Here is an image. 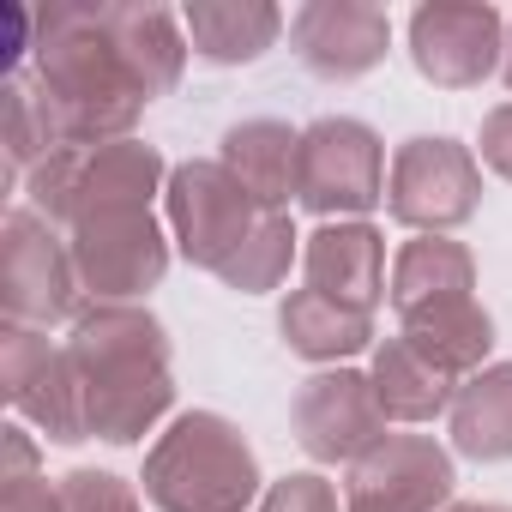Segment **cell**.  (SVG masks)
Listing matches in <instances>:
<instances>
[{"instance_id": "3", "label": "cell", "mask_w": 512, "mask_h": 512, "mask_svg": "<svg viewBox=\"0 0 512 512\" xmlns=\"http://www.w3.org/2000/svg\"><path fill=\"white\" fill-rule=\"evenodd\" d=\"M253 494H260L253 446L211 410L175 416L145 458V500L157 512H247Z\"/></svg>"}, {"instance_id": "5", "label": "cell", "mask_w": 512, "mask_h": 512, "mask_svg": "<svg viewBox=\"0 0 512 512\" xmlns=\"http://www.w3.org/2000/svg\"><path fill=\"white\" fill-rule=\"evenodd\" d=\"M163 199H169V229H175L181 253L193 266H205V272H223L235 260V247L266 217V205L253 199L223 163H181V169H169Z\"/></svg>"}, {"instance_id": "26", "label": "cell", "mask_w": 512, "mask_h": 512, "mask_svg": "<svg viewBox=\"0 0 512 512\" xmlns=\"http://www.w3.org/2000/svg\"><path fill=\"white\" fill-rule=\"evenodd\" d=\"M61 500L67 512H139V494L109 470H73L61 482Z\"/></svg>"}, {"instance_id": "14", "label": "cell", "mask_w": 512, "mask_h": 512, "mask_svg": "<svg viewBox=\"0 0 512 512\" xmlns=\"http://www.w3.org/2000/svg\"><path fill=\"white\" fill-rule=\"evenodd\" d=\"M290 37H296V55L320 79H362L386 55L392 25L368 0H308L290 25Z\"/></svg>"}, {"instance_id": "32", "label": "cell", "mask_w": 512, "mask_h": 512, "mask_svg": "<svg viewBox=\"0 0 512 512\" xmlns=\"http://www.w3.org/2000/svg\"><path fill=\"white\" fill-rule=\"evenodd\" d=\"M500 67H506V85H512V25H506V61Z\"/></svg>"}, {"instance_id": "21", "label": "cell", "mask_w": 512, "mask_h": 512, "mask_svg": "<svg viewBox=\"0 0 512 512\" xmlns=\"http://www.w3.org/2000/svg\"><path fill=\"white\" fill-rule=\"evenodd\" d=\"M476 290V260L446 241V235H422V241H404L398 266H392V308L410 314V308H428L440 296H470Z\"/></svg>"}, {"instance_id": "27", "label": "cell", "mask_w": 512, "mask_h": 512, "mask_svg": "<svg viewBox=\"0 0 512 512\" xmlns=\"http://www.w3.org/2000/svg\"><path fill=\"white\" fill-rule=\"evenodd\" d=\"M260 512H338V488L326 476H284L272 482Z\"/></svg>"}, {"instance_id": "1", "label": "cell", "mask_w": 512, "mask_h": 512, "mask_svg": "<svg viewBox=\"0 0 512 512\" xmlns=\"http://www.w3.org/2000/svg\"><path fill=\"white\" fill-rule=\"evenodd\" d=\"M37 97L55 121L61 145H115L151 103L145 79L133 73L127 49L115 43L109 7H73L49 0L37 7Z\"/></svg>"}, {"instance_id": "31", "label": "cell", "mask_w": 512, "mask_h": 512, "mask_svg": "<svg viewBox=\"0 0 512 512\" xmlns=\"http://www.w3.org/2000/svg\"><path fill=\"white\" fill-rule=\"evenodd\" d=\"M446 512H512V506H494V500H458V506H446Z\"/></svg>"}, {"instance_id": "8", "label": "cell", "mask_w": 512, "mask_h": 512, "mask_svg": "<svg viewBox=\"0 0 512 512\" xmlns=\"http://www.w3.org/2000/svg\"><path fill=\"white\" fill-rule=\"evenodd\" d=\"M482 199V169L458 139H404L392 157V181H386V205L404 229H458L470 223Z\"/></svg>"}, {"instance_id": "11", "label": "cell", "mask_w": 512, "mask_h": 512, "mask_svg": "<svg viewBox=\"0 0 512 512\" xmlns=\"http://www.w3.org/2000/svg\"><path fill=\"white\" fill-rule=\"evenodd\" d=\"M290 416H296V440L320 464H362L386 440V410H380L368 374H356V368H326V374L302 380Z\"/></svg>"}, {"instance_id": "9", "label": "cell", "mask_w": 512, "mask_h": 512, "mask_svg": "<svg viewBox=\"0 0 512 512\" xmlns=\"http://www.w3.org/2000/svg\"><path fill=\"white\" fill-rule=\"evenodd\" d=\"M73 272L91 296H139L151 290L163 272H169V235L163 223L151 217V205L139 211H103V217H85L73 229Z\"/></svg>"}, {"instance_id": "12", "label": "cell", "mask_w": 512, "mask_h": 512, "mask_svg": "<svg viewBox=\"0 0 512 512\" xmlns=\"http://www.w3.org/2000/svg\"><path fill=\"white\" fill-rule=\"evenodd\" d=\"M452 452L428 434H386L362 464H350L344 512H440L452 500Z\"/></svg>"}, {"instance_id": "29", "label": "cell", "mask_w": 512, "mask_h": 512, "mask_svg": "<svg viewBox=\"0 0 512 512\" xmlns=\"http://www.w3.org/2000/svg\"><path fill=\"white\" fill-rule=\"evenodd\" d=\"M482 163H488L500 181H512V103H500V109L482 121Z\"/></svg>"}, {"instance_id": "7", "label": "cell", "mask_w": 512, "mask_h": 512, "mask_svg": "<svg viewBox=\"0 0 512 512\" xmlns=\"http://www.w3.org/2000/svg\"><path fill=\"white\" fill-rule=\"evenodd\" d=\"M73 247L55 235V223L43 211H13L0 229V308L7 326H55L73 314Z\"/></svg>"}, {"instance_id": "13", "label": "cell", "mask_w": 512, "mask_h": 512, "mask_svg": "<svg viewBox=\"0 0 512 512\" xmlns=\"http://www.w3.org/2000/svg\"><path fill=\"white\" fill-rule=\"evenodd\" d=\"M410 55L422 67V79H434L446 91H470L494 73V61H506L500 13L488 0H428L410 19Z\"/></svg>"}, {"instance_id": "22", "label": "cell", "mask_w": 512, "mask_h": 512, "mask_svg": "<svg viewBox=\"0 0 512 512\" xmlns=\"http://www.w3.org/2000/svg\"><path fill=\"white\" fill-rule=\"evenodd\" d=\"M368 338H374L368 314H356L320 290H296L284 302V344L308 362H344V356L368 350Z\"/></svg>"}, {"instance_id": "16", "label": "cell", "mask_w": 512, "mask_h": 512, "mask_svg": "<svg viewBox=\"0 0 512 512\" xmlns=\"http://www.w3.org/2000/svg\"><path fill=\"white\" fill-rule=\"evenodd\" d=\"M398 320H404L398 338H404L428 368H440L446 380L482 374V356H488V344H494V320L476 308V296H440V302L410 308V314H398Z\"/></svg>"}, {"instance_id": "19", "label": "cell", "mask_w": 512, "mask_h": 512, "mask_svg": "<svg viewBox=\"0 0 512 512\" xmlns=\"http://www.w3.org/2000/svg\"><path fill=\"white\" fill-rule=\"evenodd\" d=\"M368 386H374L386 422H434V416L452 410V398H458V380H446L440 368H428L404 338H386V344L374 350Z\"/></svg>"}, {"instance_id": "6", "label": "cell", "mask_w": 512, "mask_h": 512, "mask_svg": "<svg viewBox=\"0 0 512 512\" xmlns=\"http://www.w3.org/2000/svg\"><path fill=\"white\" fill-rule=\"evenodd\" d=\"M386 151L374 127L350 115H326L302 133V169H296V199L314 217H362L386 199Z\"/></svg>"}, {"instance_id": "24", "label": "cell", "mask_w": 512, "mask_h": 512, "mask_svg": "<svg viewBox=\"0 0 512 512\" xmlns=\"http://www.w3.org/2000/svg\"><path fill=\"white\" fill-rule=\"evenodd\" d=\"M0 145H7V181H19L25 169H37L61 145L31 73H13L7 91H0Z\"/></svg>"}, {"instance_id": "4", "label": "cell", "mask_w": 512, "mask_h": 512, "mask_svg": "<svg viewBox=\"0 0 512 512\" xmlns=\"http://www.w3.org/2000/svg\"><path fill=\"white\" fill-rule=\"evenodd\" d=\"M163 187V157L151 145L115 139V145H55L31 169V205L49 223L79 229L103 211H139Z\"/></svg>"}, {"instance_id": "20", "label": "cell", "mask_w": 512, "mask_h": 512, "mask_svg": "<svg viewBox=\"0 0 512 512\" xmlns=\"http://www.w3.org/2000/svg\"><path fill=\"white\" fill-rule=\"evenodd\" d=\"M452 446L464 458H512V362H494L482 374H470L452 398Z\"/></svg>"}, {"instance_id": "18", "label": "cell", "mask_w": 512, "mask_h": 512, "mask_svg": "<svg viewBox=\"0 0 512 512\" xmlns=\"http://www.w3.org/2000/svg\"><path fill=\"white\" fill-rule=\"evenodd\" d=\"M193 49L217 67H241V61H260L272 49V37L284 31V13L266 7V0H193L181 13Z\"/></svg>"}, {"instance_id": "30", "label": "cell", "mask_w": 512, "mask_h": 512, "mask_svg": "<svg viewBox=\"0 0 512 512\" xmlns=\"http://www.w3.org/2000/svg\"><path fill=\"white\" fill-rule=\"evenodd\" d=\"M7 476H37V446L25 428H7V470H0V482Z\"/></svg>"}, {"instance_id": "2", "label": "cell", "mask_w": 512, "mask_h": 512, "mask_svg": "<svg viewBox=\"0 0 512 512\" xmlns=\"http://www.w3.org/2000/svg\"><path fill=\"white\" fill-rule=\"evenodd\" d=\"M67 356H73L79 398H85V434H97V440L133 446L139 434H151V422L175 398L169 338L145 308L97 302V308L73 314Z\"/></svg>"}, {"instance_id": "28", "label": "cell", "mask_w": 512, "mask_h": 512, "mask_svg": "<svg viewBox=\"0 0 512 512\" xmlns=\"http://www.w3.org/2000/svg\"><path fill=\"white\" fill-rule=\"evenodd\" d=\"M0 512H67V500L43 476H7L0 482Z\"/></svg>"}, {"instance_id": "15", "label": "cell", "mask_w": 512, "mask_h": 512, "mask_svg": "<svg viewBox=\"0 0 512 512\" xmlns=\"http://www.w3.org/2000/svg\"><path fill=\"white\" fill-rule=\"evenodd\" d=\"M302 272H308V290L356 308V314H374L380 302V278H386V247H380V229L368 223H326L308 235L302 247Z\"/></svg>"}, {"instance_id": "23", "label": "cell", "mask_w": 512, "mask_h": 512, "mask_svg": "<svg viewBox=\"0 0 512 512\" xmlns=\"http://www.w3.org/2000/svg\"><path fill=\"white\" fill-rule=\"evenodd\" d=\"M109 25H115V43L133 61V73L145 79V91L163 97L181 79V61H187V43H181L175 19L163 7H109Z\"/></svg>"}, {"instance_id": "10", "label": "cell", "mask_w": 512, "mask_h": 512, "mask_svg": "<svg viewBox=\"0 0 512 512\" xmlns=\"http://www.w3.org/2000/svg\"><path fill=\"white\" fill-rule=\"evenodd\" d=\"M0 386L7 404L37 422L49 440H85V398L67 344H49L37 326H7L0 338Z\"/></svg>"}, {"instance_id": "17", "label": "cell", "mask_w": 512, "mask_h": 512, "mask_svg": "<svg viewBox=\"0 0 512 512\" xmlns=\"http://www.w3.org/2000/svg\"><path fill=\"white\" fill-rule=\"evenodd\" d=\"M266 211H284L296 193V169H302V133H290L284 121H241L223 133V157H217Z\"/></svg>"}, {"instance_id": "25", "label": "cell", "mask_w": 512, "mask_h": 512, "mask_svg": "<svg viewBox=\"0 0 512 512\" xmlns=\"http://www.w3.org/2000/svg\"><path fill=\"white\" fill-rule=\"evenodd\" d=\"M296 223L284 217V211H266L260 217V229H253L241 247H235V260L217 272L229 290H241V296H260V290H278L284 284V272H290V260H296Z\"/></svg>"}]
</instances>
